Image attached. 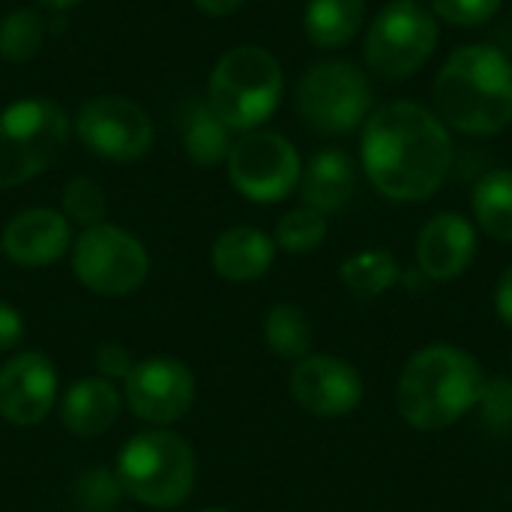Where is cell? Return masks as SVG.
<instances>
[{"mask_svg": "<svg viewBox=\"0 0 512 512\" xmlns=\"http://www.w3.org/2000/svg\"><path fill=\"white\" fill-rule=\"evenodd\" d=\"M360 156L366 177L384 198L414 204L444 186L453 168V138L432 108L399 99L366 117Z\"/></svg>", "mask_w": 512, "mask_h": 512, "instance_id": "obj_1", "label": "cell"}, {"mask_svg": "<svg viewBox=\"0 0 512 512\" xmlns=\"http://www.w3.org/2000/svg\"><path fill=\"white\" fill-rule=\"evenodd\" d=\"M435 114L447 129L495 135L512 123V60L489 42L459 45L435 75Z\"/></svg>", "mask_w": 512, "mask_h": 512, "instance_id": "obj_2", "label": "cell"}, {"mask_svg": "<svg viewBox=\"0 0 512 512\" xmlns=\"http://www.w3.org/2000/svg\"><path fill=\"white\" fill-rule=\"evenodd\" d=\"M483 381V369L468 351L456 345H429L405 363L396 387V408L411 429L441 432L477 408Z\"/></svg>", "mask_w": 512, "mask_h": 512, "instance_id": "obj_3", "label": "cell"}, {"mask_svg": "<svg viewBox=\"0 0 512 512\" xmlns=\"http://www.w3.org/2000/svg\"><path fill=\"white\" fill-rule=\"evenodd\" d=\"M285 75L258 45H237L219 57L207 81V105L231 132L261 129L279 108Z\"/></svg>", "mask_w": 512, "mask_h": 512, "instance_id": "obj_4", "label": "cell"}, {"mask_svg": "<svg viewBox=\"0 0 512 512\" xmlns=\"http://www.w3.org/2000/svg\"><path fill=\"white\" fill-rule=\"evenodd\" d=\"M195 453L168 429H150L126 441L117 453L114 477L120 492L150 510H174L195 489Z\"/></svg>", "mask_w": 512, "mask_h": 512, "instance_id": "obj_5", "label": "cell"}, {"mask_svg": "<svg viewBox=\"0 0 512 512\" xmlns=\"http://www.w3.org/2000/svg\"><path fill=\"white\" fill-rule=\"evenodd\" d=\"M69 114L48 99H21L0 111V189L27 183L57 162L69 141Z\"/></svg>", "mask_w": 512, "mask_h": 512, "instance_id": "obj_6", "label": "cell"}, {"mask_svg": "<svg viewBox=\"0 0 512 512\" xmlns=\"http://www.w3.org/2000/svg\"><path fill=\"white\" fill-rule=\"evenodd\" d=\"M438 18L417 0H390L369 24L363 57L381 81L417 75L438 48Z\"/></svg>", "mask_w": 512, "mask_h": 512, "instance_id": "obj_7", "label": "cell"}, {"mask_svg": "<svg viewBox=\"0 0 512 512\" xmlns=\"http://www.w3.org/2000/svg\"><path fill=\"white\" fill-rule=\"evenodd\" d=\"M297 111L321 135H348L372 111L369 75L351 60H318L297 84Z\"/></svg>", "mask_w": 512, "mask_h": 512, "instance_id": "obj_8", "label": "cell"}, {"mask_svg": "<svg viewBox=\"0 0 512 512\" xmlns=\"http://www.w3.org/2000/svg\"><path fill=\"white\" fill-rule=\"evenodd\" d=\"M75 279L99 297H126L147 282L150 255L144 243L108 222L84 228L72 243Z\"/></svg>", "mask_w": 512, "mask_h": 512, "instance_id": "obj_9", "label": "cell"}, {"mask_svg": "<svg viewBox=\"0 0 512 512\" xmlns=\"http://www.w3.org/2000/svg\"><path fill=\"white\" fill-rule=\"evenodd\" d=\"M225 162L231 186L255 204H276L288 198L300 186L303 174L297 147L285 135L267 129L243 132Z\"/></svg>", "mask_w": 512, "mask_h": 512, "instance_id": "obj_10", "label": "cell"}, {"mask_svg": "<svg viewBox=\"0 0 512 512\" xmlns=\"http://www.w3.org/2000/svg\"><path fill=\"white\" fill-rule=\"evenodd\" d=\"M75 135L102 159L135 162L153 144V123L147 111L126 96H93L75 114Z\"/></svg>", "mask_w": 512, "mask_h": 512, "instance_id": "obj_11", "label": "cell"}, {"mask_svg": "<svg viewBox=\"0 0 512 512\" xmlns=\"http://www.w3.org/2000/svg\"><path fill=\"white\" fill-rule=\"evenodd\" d=\"M123 384L132 414L150 426L177 423L195 402V375L174 357H150L135 363Z\"/></svg>", "mask_w": 512, "mask_h": 512, "instance_id": "obj_12", "label": "cell"}, {"mask_svg": "<svg viewBox=\"0 0 512 512\" xmlns=\"http://www.w3.org/2000/svg\"><path fill=\"white\" fill-rule=\"evenodd\" d=\"M291 396L294 402L321 420H339L360 408L363 402V378L360 372L339 357L309 354L291 372Z\"/></svg>", "mask_w": 512, "mask_h": 512, "instance_id": "obj_13", "label": "cell"}, {"mask_svg": "<svg viewBox=\"0 0 512 512\" xmlns=\"http://www.w3.org/2000/svg\"><path fill=\"white\" fill-rule=\"evenodd\" d=\"M57 402V369L39 351H21L0 369V417L12 426H39Z\"/></svg>", "mask_w": 512, "mask_h": 512, "instance_id": "obj_14", "label": "cell"}, {"mask_svg": "<svg viewBox=\"0 0 512 512\" xmlns=\"http://www.w3.org/2000/svg\"><path fill=\"white\" fill-rule=\"evenodd\" d=\"M72 246V222L51 207H33L6 222L0 234L3 255L18 267H48Z\"/></svg>", "mask_w": 512, "mask_h": 512, "instance_id": "obj_15", "label": "cell"}, {"mask_svg": "<svg viewBox=\"0 0 512 512\" xmlns=\"http://www.w3.org/2000/svg\"><path fill=\"white\" fill-rule=\"evenodd\" d=\"M477 255V231L462 213L432 216L417 237V267L429 282L459 279Z\"/></svg>", "mask_w": 512, "mask_h": 512, "instance_id": "obj_16", "label": "cell"}, {"mask_svg": "<svg viewBox=\"0 0 512 512\" xmlns=\"http://www.w3.org/2000/svg\"><path fill=\"white\" fill-rule=\"evenodd\" d=\"M273 258H276V240L249 225H234L222 231L210 249L213 270L222 279L237 282V285L267 276V270L273 267Z\"/></svg>", "mask_w": 512, "mask_h": 512, "instance_id": "obj_17", "label": "cell"}, {"mask_svg": "<svg viewBox=\"0 0 512 512\" xmlns=\"http://www.w3.org/2000/svg\"><path fill=\"white\" fill-rule=\"evenodd\" d=\"M120 393L108 378H81L60 399V423L78 438H96L108 432L120 417Z\"/></svg>", "mask_w": 512, "mask_h": 512, "instance_id": "obj_18", "label": "cell"}, {"mask_svg": "<svg viewBox=\"0 0 512 512\" xmlns=\"http://www.w3.org/2000/svg\"><path fill=\"white\" fill-rule=\"evenodd\" d=\"M357 189L354 159L345 150H321L300 174V195L306 207L318 213H339L348 207Z\"/></svg>", "mask_w": 512, "mask_h": 512, "instance_id": "obj_19", "label": "cell"}, {"mask_svg": "<svg viewBox=\"0 0 512 512\" xmlns=\"http://www.w3.org/2000/svg\"><path fill=\"white\" fill-rule=\"evenodd\" d=\"M180 141H183V153L201 168H213L225 162L234 147L231 129L213 114L207 102L198 99L186 102V108L180 111Z\"/></svg>", "mask_w": 512, "mask_h": 512, "instance_id": "obj_20", "label": "cell"}, {"mask_svg": "<svg viewBox=\"0 0 512 512\" xmlns=\"http://www.w3.org/2000/svg\"><path fill=\"white\" fill-rule=\"evenodd\" d=\"M366 21V0H306L303 30L318 48L348 45Z\"/></svg>", "mask_w": 512, "mask_h": 512, "instance_id": "obj_21", "label": "cell"}, {"mask_svg": "<svg viewBox=\"0 0 512 512\" xmlns=\"http://www.w3.org/2000/svg\"><path fill=\"white\" fill-rule=\"evenodd\" d=\"M474 216L480 222V228L501 240L512 243V171L510 168H498L489 171L477 186H474V198H471Z\"/></svg>", "mask_w": 512, "mask_h": 512, "instance_id": "obj_22", "label": "cell"}, {"mask_svg": "<svg viewBox=\"0 0 512 512\" xmlns=\"http://www.w3.org/2000/svg\"><path fill=\"white\" fill-rule=\"evenodd\" d=\"M339 276H342V285L354 297L372 300V297H381L384 291H390L402 273H399L396 258L387 249H363L342 261Z\"/></svg>", "mask_w": 512, "mask_h": 512, "instance_id": "obj_23", "label": "cell"}, {"mask_svg": "<svg viewBox=\"0 0 512 512\" xmlns=\"http://www.w3.org/2000/svg\"><path fill=\"white\" fill-rule=\"evenodd\" d=\"M264 339L267 348L282 360H303L312 351V324L300 306L282 303L273 306L264 318Z\"/></svg>", "mask_w": 512, "mask_h": 512, "instance_id": "obj_24", "label": "cell"}, {"mask_svg": "<svg viewBox=\"0 0 512 512\" xmlns=\"http://www.w3.org/2000/svg\"><path fill=\"white\" fill-rule=\"evenodd\" d=\"M45 39V21L33 9H15L0 21V57L12 63L30 60Z\"/></svg>", "mask_w": 512, "mask_h": 512, "instance_id": "obj_25", "label": "cell"}, {"mask_svg": "<svg viewBox=\"0 0 512 512\" xmlns=\"http://www.w3.org/2000/svg\"><path fill=\"white\" fill-rule=\"evenodd\" d=\"M327 240V216L312 207L285 213L276 225V246L291 255H309Z\"/></svg>", "mask_w": 512, "mask_h": 512, "instance_id": "obj_26", "label": "cell"}, {"mask_svg": "<svg viewBox=\"0 0 512 512\" xmlns=\"http://www.w3.org/2000/svg\"><path fill=\"white\" fill-rule=\"evenodd\" d=\"M105 210H108V201H105V192L96 180L90 177H72L66 186H63V216L81 228H93L99 222H105Z\"/></svg>", "mask_w": 512, "mask_h": 512, "instance_id": "obj_27", "label": "cell"}, {"mask_svg": "<svg viewBox=\"0 0 512 512\" xmlns=\"http://www.w3.org/2000/svg\"><path fill=\"white\" fill-rule=\"evenodd\" d=\"M429 3H432V15L453 27H483L504 6V0H429Z\"/></svg>", "mask_w": 512, "mask_h": 512, "instance_id": "obj_28", "label": "cell"}, {"mask_svg": "<svg viewBox=\"0 0 512 512\" xmlns=\"http://www.w3.org/2000/svg\"><path fill=\"white\" fill-rule=\"evenodd\" d=\"M477 411L483 417V426L492 432H510L512 429V381L510 378H492L483 381Z\"/></svg>", "mask_w": 512, "mask_h": 512, "instance_id": "obj_29", "label": "cell"}, {"mask_svg": "<svg viewBox=\"0 0 512 512\" xmlns=\"http://www.w3.org/2000/svg\"><path fill=\"white\" fill-rule=\"evenodd\" d=\"M132 366H135V360H132V354H129L120 342H105V345H99V351H96L99 378L126 381V375L132 372Z\"/></svg>", "mask_w": 512, "mask_h": 512, "instance_id": "obj_30", "label": "cell"}, {"mask_svg": "<svg viewBox=\"0 0 512 512\" xmlns=\"http://www.w3.org/2000/svg\"><path fill=\"white\" fill-rule=\"evenodd\" d=\"M24 339V318L15 306L0 300V351L18 348Z\"/></svg>", "mask_w": 512, "mask_h": 512, "instance_id": "obj_31", "label": "cell"}, {"mask_svg": "<svg viewBox=\"0 0 512 512\" xmlns=\"http://www.w3.org/2000/svg\"><path fill=\"white\" fill-rule=\"evenodd\" d=\"M495 309H498V318L512 330V267H507L504 276L498 279V288H495Z\"/></svg>", "mask_w": 512, "mask_h": 512, "instance_id": "obj_32", "label": "cell"}, {"mask_svg": "<svg viewBox=\"0 0 512 512\" xmlns=\"http://www.w3.org/2000/svg\"><path fill=\"white\" fill-rule=\"evenodd\" d=\"M201 12H207V15H216V18H225V15H231V12H237L246 0H192Z\"/></svg>", "mask_w": 512, "mask_h": 512, "instance_id": "obj_33", "label": "cell"}, {"mask_svg": "<svg viewBox=\"0 0 512 512\" xmlns=\"http://www.w3.org/2000/svg\"><path fill=\"white\" fill-rule=\"evenodd\" d=\"M39 6H45V9H54V12H66V9H72V6H78L81 0H36Z\"/></svg>", "mask_w": 512, "mask_h": 512, "instance_id": "obj_34", "label": "cell"}, {"mask_svg": "<svg viewBox=\"0 0 512 512\" xmlns=\"http://www.w3.org/2000/svg\"><path fill=\"white\" fill-rule=\"evenodd\" d=\"M198 512H231V510H225V507H204V510H198Z\"/></svg>", "mask_w": 512, "mask_h": 512, "instance_id": "obj_35", "label": "cell"}, {"mask_svg": "<svg viewBox=\"0 0 512 512\" xmlns=\"http://www.w3.org/2000/svg\"><path fill=\"white\" fill-rule=\"evenodd\" d=\"M510 363H512V351H510Z\"/></svg>", "mask_w": 512, "mask_h": 512, "instance_id": "obj_36", "label": "cell"}]
</instances>
